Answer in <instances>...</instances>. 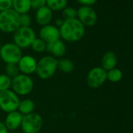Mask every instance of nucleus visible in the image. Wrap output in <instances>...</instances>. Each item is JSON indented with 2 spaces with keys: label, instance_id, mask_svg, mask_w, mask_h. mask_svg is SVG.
<instances>
[{
  "label": "nucleus",
  "instance_id": "obj_1",
  "mask_svg": "<svg viewBox=\"0 0 133 133\" xmlns=\"http://www.w3.org/2000/svg\"><path fill=\"white\" fill-rule=\"evenodd\" d=\"M60 38L68 42H76L82 39L85 33V27L77 19L64 20L59 28Z\"/></svg>",
  "mask_w": 133,
  "mask_h": 133
},
{
  "label": "nucleus",
  "instance_id": "obj_2",
  "mask_svg": "<svg viewBox=\"0 0 133 133\" xmlns=\"http://www.w3.org/2000/svg\"><path fill=\"white\" fill-rule=\"evenodd\" d=\"M58 69V59L52 56H42L37 63L35 73L42 80L50 79Z\"/></svg>",
  "mask_w": 133,
  "mask_h": 133
},
{
  "label": "nucleus",
  "instance_id": "obj_3",
  "mask_svg": "<svg viewBox=\"0 0 133 133\" xmlns=\"http://www.w3.org/2000/svg\"><path fill=\"white\" fill-rule=\"evenodd\" d=\"M21 15L13 9L0 12V31L14 33L21 27Z\"/></svg>",
  "mask_w": 133,
  "mask_h": 133
},
{
  "label": "nucleus",
  "instance_id": "obj_4",
  "mask_svg": "<svg viewBox=\"0 0 133 133\" xmlns=\"http://www.w3.org/2000/svg\"><path fill=\"white\" fill-rule=\"evenodd\" d=\"M11 89L17 96L28 95L33 91L34 81L31 76L20 73L12 79Z\"/></svg>",
  "mask_w": 133,
  "mask_h": 133
},
{
  "label": "nucleus",
  "instance_id": "obj_5",
  "mask_svg": "<svg viewBox=\"0 0 133 133\" xmlns=\"http://www.w3.org/2000/svg\"><path fill=\"white\" fill-rule=\"evenodd\" d=\"M36 34L31 27H20L14 33V43L20 49H28L36 38Z\"/></svg>",
  "mask_w": 133,
  "mask_h": 133
},
{
  "label": "nucleus",
  "instance_id": "obj_6",
  "mask_svg": "<svg viewBox=\"0 0 133 133\" xmlns=\"http://www.w3.org/2000/svg\"><path fill=\"white\" fill-rule=\"evenodd\" d=\"M22 56V49L14 42H8L3 45L0 49V58L6 64H17Z\"/></svg>",
  "mask_w": 133,
  "mask_h": 133
},
{
  "label": "nucleus",
  "instance_id": "obj_7",
  "mask_svg": "<svg viewBox=\"0 0 133 133\" xmlns=\"http://www.w3.org/2000/svg\"><path fill=\"white\" fill-rule=\"evenodd\" d=\"M20 98L12 89L0 92V110L9 114L17 110Z\"/></svg>",
  "mask_w": 133,
  "mask_h": 133
},
{
  "label": "nucleus",
  "instance_id": "obj_8",
  "mask_svg": "<svg viewBox=\"0 0 133 133\" xmlns=\"http://www.w3.org/2000/svg\"><path fill=\"white\" fill-rule=\"evenodd\" d=\"M42 116L34 112L24 115L21 128L24 133H38L42 128Z\"/></svg>",
  "mask_w": 133,
  "mask_h": 133
},
{
  "label": "nucleus",
  "instance_id": "obj_9",
  "mask_svg": "<svg viewBox=\"0 0 133 133\" xmlns=\"http://www.w3.org/2000/svg\"><path fill=\"white\" fill-rule=\"evenodd\" d=\"M107 80V71L101 66H95L92 68L86 77V82L91 89H98L102 86Z\"/></svg>",
  "mask_w": 133,
  "mask_h": 133
},
{
  "label": "nucleus",
  "instance_id": "obj_10",
  "mask_svg": "<svg viewBox=\"0 0 133 133\" xmlns=\"http://www.w3.org/2000/svg\"><path fill=\"white\" fill-rule=\"evenodd\" d=\"M77 19L85 27H92L97 22V14L92 6H82L77 10Z\"/></svg>",
  "mask_w": 133,
  "mask_h": 133
},
{
  "label": "nucleus",
  "instance_id": "obj_11",
  "mask_svg": "<svg viewBox=\"0 0 133 133\" xmlns=\"http://www.w3.org/2000/svg\"><path fill=\"white\" fill-rule=\"evenodd\" d=\"M38 61L31 55H23L19 60L17 66L21 74L31 75L36 71Z\"/></svg>",
  "mask_w": 133,
  "mask_h": 133
},
{
  "label": "nucleus",
  "instance_id": "obj_12",
  "mask_svg": "<svg viewBox=\"0 0 133 133\" xmlns=\"http://www.w3.org/2000/svg\"><path fill=\"white\" fill-rule=\"evenodd\" d=\"M39 38L46 44L53 43L60 39L59 29L51 24L42 26L39 31Z\"/></svg>",
  "mask_w": 133,
  "mask_h": 133
},
{
  "label": "nucleus",
  "instance_id": "obj_13",
  "mask_svg": "<svg viewBox=\"0 0 133 133\" xmlns=\"http://www.w3.org/2000/svg\"><path fill=\"white\" fill-rule=\"evenodd\" d=\"M24 115H22L18 110H15L7 114L4 124L7 129L10 131H14L21 128Z\"/></svg>",
  "mask_w": 133,
  "mask_h": 133
},
{
  "label": "nucleus",
  "instance_id": "obj_14",
  "mask_svg": "<svg viewBox=\"0 0 133 133\" xmlns=\"http://www.w3.org/2000/svg\"><path fill=\"white\" fill-rule=\"evenodd\" d=\"M46 51L51 53L53 57L61 59L66 52V47L64 42L59 39L53 43L46 44Z\"/></svg>",
  "mask_w": 133,
  "mask_h": 133
},
{
  "label": "nucleus",
  "instance_id": "obj_15",
  "mask_svg": "<svg viewBox=\"0 0 133 133\" xmlns=\"http://www.w3.org/2000/svg\"><path fill=\"white\" fill-rule=\"evenodd\" d=\"M52 11L45 6L36 10L35 21L38 24L42 27L51 23L52 20Z\"/></svg>",
  "mask_w": 133,
  "mask_h": 133
},
{
  "label": "nucleus",
  "instance_id": "obj_16",
  "mask_svg": "<svg viewBox=\"0 0 133 133\" xmlns=\"http://www.w3.org/2000/svg\"><path fill=\"white\" fill-rule=\"evenodd\" d=\"M117 63V56L114 52L108 51L103 54L101 59V68H103L106 71L115 68Z\"/></svg>",
  "mask_w": 133,
  "mask_h": 133
},
{
  "label": "nucleus",
  "instance_id": "obj_17",
  "mask_svg": "<svg viewBox=\"0 0 133 133\" xmlns=\"http://www.w3.org/2000/svg\"><path fill=\"white\" fill-rule=\"evenodd\" d=\"M12 9L20 15L28 14L31 10V0H12Z\"/></svg>",
  "mask_w": 133,
  "mask_h": 133
},
{
  "label": "nucleus",
  "instance_id": "obj_18",
  "mask_svg": "<svg viewBox=\"0 0 133 133\" xmlns=\"http://www.w3.org/2000/svg\"><path fill=\"white\" fill-rule=\"evenodd\" d=\"M35 110V102L28 98L24 99L20 101L19 107L17 110L22 115H27L31 113H34Z\"/></svg>",
  "mask_w": 133,
  "mask_h": 133
},
{
  "label": "nucleus",
  "instance_id": "obj_19",
  "mask_svg": "<svg viewBox=\"0 0 133 133\" xmlns=\"http://www.w3.org/2000/svg\"><path fill=\"white\" fill-rule=\"evenodd\" d=\"M58 69L66 74L71 73L75 70V63L69 59L61 58L58 59Z\"/></svg>",
  "mask_w": 133,
  "mask_h": 133
},
{
  "label": "nucleus",
  "instance_id": "obj_20",
  "mask_svg": "<svg viewBox=\"0 0 133 133\" xmlns=\"http://www.w3.org/2000/svg\"><path fill=\"white\" fill-rule=\"evenodd\" d=\"M46 6L53 11H62L68 6V0H46Z\"/></svg>",
  "mask_w": 133,
  "mask_h": 133
},
{
  "label": "nucleus",
  "instance_id": "obj_21",
  "mask_svg": "<svg viewBox=\"0 0 133 133\" xmlns=\"http://www.w3.org/2000/svg\"><path fill=\"white\" fill-rule=\"evenodd\" d=\"M107 80H109L111 82H118L122 79L123 73L120 69L115 68L112 70L107 71Z\"/></svg>",
  "mask_w": 133,
  "mask_h": 133
},
{
  "label": "nucleus",
  "instance_id": "obj_22",
  "mask_svg": "<svg viewBox=\"0 0 133 133\" xmlns=\"http://www.w3.org/2000/svg\"><path fill=\"white\" fill-rule=\"evenodd\" d=\"M32 50L38 53H42L46 51V43L40 38H36L31 45Z\"/></svg>",
  "mask_w": 133,
  "mask_h": 133
},
{
  "label": "nucleus",
  "instance_id": "obj_23",
  "mask_svg": "<svg viewBox=\"0 0 133 133\" xmlns=\"http://www.w3.org/2000/svg\"><path fill=\"white\" fill-rule=\"evenodd\" d=\"M12 78L6 74H0V92L11 89Z\"/></svg>",
  "mask_w": 133,
  "mask_h": 133
},
{
  "label": "nucleus",
  "instance_id": "obj_24",
  "mask_svg": "<svg viewBox=\"0 0 133 133\" xmlns=\"http://www.w3.org/2000/svg\"><path fill=\"white\" fill-rule=\"evenodd\" d=\"M5 74L9 76L10 78H14L20 74V71L17 64L14 63H7L5 66Z\"/></svg>",
  "mask_w": 133,
  "mask_h": 133
},
{
  "label": "nucleus",
  "instance_id": "obj_25",
  "mask_svg": "<svg viewBox=\"0 0 133 133\" xmlns=\"http://www.w3.org/2000/svg\"><path fill=\"white\" fill-rule=\"evenodd\" d=\"M62 14L65 20L75 19L77 18V10L75 9L74 7L66 6L65 9L62 10Z\"/></svg>",
  "mask_w": 133,
  "mask_h": 133
},
{
  "label": "nucleus",
  "instance_id": "obj_26",
  "mask_svg": "<svg viewBox=\"0 0 133 133\" xmlns=\"http://www.w3.org/2000/svg\"><path fill=\"white\" fill-rule=\"evenodd\" d=\"M20 20H21V27H30L31 24V18L28 14H21Z\"/></svg>",
  "mask_w": 133,
  "mask_h": 133
},
{
  "label": "nucleus",
  "instance_id": "obj_27",
  "mask_svg": "<svg viewBox=\"0 0 133 133\" xmlns=\"http://www.w3.org/2000/svg\"><path fill=\"white\" fill-rule=\"evenodd\" d=\"M31 9L37 10L46 6V0H31Z\"/></svg>",
  "mask_w": 133,
  "mask_h": 133
},
{
  "label": "nucleus",
  "instance_id": "obj_28",
  "mask_svg": "<svg viewBox=\"0 0 133 133\" xmlns=\"http://www.w3.org/2000/svg\"><path fill=\"white\" fill-rule=\"evenodd\" d=\"M12 9V0H0V12Z\"/></svg>",
  "mask_w": 133,
  "mask_h": 133
},
{
  "label": "nucleus",
  "instance_id": "obj_29",
  "mask_svg": "<svg viewBox=\"0 0 133 133\" xmlns=\"http://www.w3.org/2000/svg\"><path fill=\"white\" fill-rule=\"evenodd\" d=\"M77 1L83 6H92L96 4L97 0H77Z\"/></svg>",
  "mask_w": 133,
  "mask_h": 133
},
{
  "label": "nucleus",
  "instance_id": "obj_30",
  "mask_svg": "<svg viewBox=\"0 0 133 133\" xmlns=\"http://www.w3.org/2000/svg\"><path fill=\"white\" fill-rule=\"evenodd\" d=\"M0 133H9V130L3 121H0Z\"/></svg>",
  "mask_w": 133,
  "mask_h": 133
},
{
  "label": "nucleus",
  "instance_id": "obj_31",
  "mask_svg": "<svg viewBox=\"0 0 133 133\" xmlns=\"http://www.w3.org/2000/svg\"><path fill=\"white\" fill-rule=\"evenodd\" d=\"M63 23V20H62V19L59 18V19L56 20V21H55V26H56V27H57L58 28H59L62 26Z\"/></svg>",
  "mask_w": 133,
  "mask_h": 133
},
{
  "label": "nucleus",
  "instance_id": "obj_32",
  "mask_svg": "<svg viewBox=\"0 0 133 133\" xmlns=\"http://www.w3.org/2000/svg\"><path fill=\"white\" fill-rule=\"evenodd\" d=\"M9 133H18V132H17L16 131H9Z\"/></svg>",
  "mask_w": 133,
  "mask_h": 133
},
{
  "label": "nucleus",
  "instance_id": "obj_33",
  "mask_svg": "<svg viewBox=\"0 0 133 133\" xmlns=\"http://www.w3.org/2000/svg\"><path fill=\"white\" fill-rule=\"evenodd\" d=\"M2 45H3L1 44V42H0V49H1V47H2Z\"/></svg>",
  "mask_w": 133,
  "mask_h": 133
}]
</instances>
